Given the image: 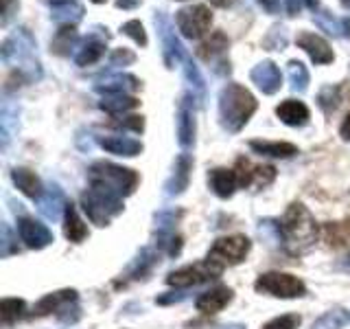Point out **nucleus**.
<instances>
[{
	"label": "nucleus",
	"mask_w": 350,
	"mask_h": 329,
	"mask_svg": "<svg viewBox=\"0 0 350 329\" xmlns=\"http://www.w3.org/2000/svg\"><path fill=\"white\" fill-rule=\"evenodd\" d=\"M64 233L66 237H68L70 241H75V244H79V241H83L88 237V226L83 224V219L79 217V213H77V208L68 202V206H66L64 211Z\"/></svg>",
	"instance_id": "obj_25"
},
{
	"label": "nucleus",
	"mask_w": 350,
	"mask_h": 329,
	"mask_svg": "<svg viewBox=\"0 0 350 329\" xmlns=\"http://www.w3.org/2000/svg\"><path fill=\"white\" fill-rule=\"evenodd\" d=\"M339 101H342V99H339V86H326L320 93V97H317V103L322 106V110L326 114H331L333 110L339 106Z\"/></svg>",
	"instance_id": "obj_37"
},
{
	"label": "nucleus",
	"mask_w": 350,
	"mask_h": 329,
	"mask_svg": "<svg viewBox=\"0 0 350 329\" xmlns=\"http://www.w3.org/2000/svg\"><path fill=\"white\" fill-rule=\"evenodd\" d=\"M75 42H77L75 25H64L57 33H55V38L51 42V49L57 55H70V49L75 47Z\"/></svg>",
	"instance_id": "obj_30"
},
{
	"label": "nucleus",
	"mask_w": 350,
	"mask_h": 329,
	"mask_svg": "<svg viewBox=\"0 0 350 329\" xmlns=\"http://www.w3.org/2000/svg\"><path fill=\"white\" fill-rule=\"evenodd\" d=\"M178 141L184 149L195 145V110L191 95H184L178 108Z\"/></svg>",
	"instance_id": "obj_14"
},
{
	"label": "nucleus",
	"mask_w": 350,
	"mask_h": 329,
	"mask_svg": "<svg viewBox=\"0 0 350 329\" xmlns=\"http://www.w3.org/2000/svg\"><path fill=\"white\" fill-rule=\"evenodd\" d=\"M217 329H245V327H243V325L232 323V325H221V327H217Z\"/></svg>",
	"instance_id": "obj_54"
},
{
	"label": "nucleus",
	"mask_w": 350,
	"mask_h": 329,
	"mask_svg": "<svg viewBox=\"0 0 350 329\" xmlns=\"http://www.w3.org/2000/svg\"><path fill=\"white\" fill-rule=\"evenodd\" d=\"M302 7V0H287V11H289V16H295L300 11Z\"/></svg>",
	"instance_id": "obj_50"
},
{
	"label": "nucleus",
	"mask_w": 350,
	"mask_h": 329,
	"mask_svg": "<svg viewBox=\"0 0 350 329\" xmlns=\"http://www.w3.org/2000/svg\"><path fill=\"white\" fill-rule=\"evenodd\" d=\"M348 321H350V312H346L344 307H335V310L317 318L311 329H342Z\"/></svg>",
	"instance_id": "obj_31"
},
{
	"label": "nucleus",
	"mask_w": 350,
	"mask_h": 329,
	"mask_svg": "<svg viewBox=\"0 0 350 329\" xmlns=\"http://www.w3.org/2000/svg\"><path fill=\"white\" fill-rule=\"evenodd\" d=\"M234 173H237V180H239V186H267L273 182L276 178V169L271 167V164H252L247 158H239L237 160V167H234Z\"/></svg>",
	"instance_id": "obj_11"
},
{
	"label": "nucleus",
	"mask_w": 350,
	"mask_h": 329,
	"mask_svg": "<svg viewBox=\"0 0 350 329\" xmlns=\"http://www.w3.org/2000/svg\"><path fill=\"white\" fill-rule=\"evenodd\" d=\"M250 147L262 154V156L271 158H289L293 154H298V147L291 143H269V141H250Z\"/></svg>",
	"instance_id": "obj_28"
},
{
	"label": "nucleus",
	"mask_w": 350,
	"mask_h": 329,
	"mask_svg": "<svg viewBox=\"0 0 350 329\" xmlns=\"http://www.w3.org/2000/svg\"><path fill=\"white\" fill-rule=\"evenodd\" d=\"M322 235H324V241L331 248H342V246L350 244V217L342 219V222L324 224Z\"/></svg>",
	"instance_id": "obj_26"
},
{
	"label": "nucleus",
	"mask_w": 350,
	"mask_h": 329,
	"mask_svg": "<svg viewBox=\"0 0 350 329\" xmlns=\"http://www.w3.org/2000/svg\"><path fill=\"white\" fill-rule=\"evenodd\" d=\"M66 206H68V202H66L64 191L57 184L49 186V191L40 197V213L46 219H53V222L59 219L62 211H66Z\"/></svg>",
	"instance_id": "obj_21"
},
{
	"label": "nucleus",
	"mask_w": 350,
	"mask_h": 329,
	"mask_svg": "<svg viewBox=\"0 0 350 329\" xmlns=\"http://www.w3.org/2000/svg\"><path fill=\"white\" fill-rule=\"evenodd\" d=\"M250 239L243 235H230V237H221L217 239L211 252H208V261L217 263V266H237L245 259V255L250 252Z\"/></svg>",
	"instance_id": "obj_6"
},
{
	"label": "nucleus",
	"mask_w": 350,
	"mask_h": 329,
	"mask_svg": "<svg viewBox=\"0 0 350 329\" xmlns=\"http://www.w3.org/2000/svg\"><path fill=\"white\" fill-rule=\"evenodd\" d=\"M287 75H289V84L295 93H304L306 88H309V71H306V66L302 62L291 60Z\"/></svg>",
	"instance_id": "obj_32"
},
{
	"label": "nucleus",
	"mask_w": 350,
	"mask_h": 329,
	"mask_svg": "<svg viewBox=\"0 0 350 329\" xmlns=\"http://www.w3.org/2000/svg\"><path fill=\"white\" fill-rule=\"evenodd\" d=\"M83 16V7L79 3H68V5H62V7H53V18L62 22V25H75L77 20H81Z\"/></svg>",
	"instance_id": "obj_34"
},
{
	"label": "nucleus",
	"mask_w": 350,
	"mask_h": 329,
	"mask_svg": "<svg viewBox=\"0 0 350 329\" xmlns=\"http://www.w3.org/2000/svg\"><path fill=\"white\" fill-rule=\"evenodd\" d=\"M156 27H158V33H160V38H162L164 64H167V69H175V64H180V62L186 60L182 42L178 40V36H175L171 22L167 20V16H164V14L156 16Z\"/></svg>",
	"instance_id": "obj_10"
},
{
	"label": "nucleus",
	"mask_w": 350,
	"mask_h": 329,
	"mask_svg": "<svg viewBox=\"0 0 350 329\" xmlns=\"http://www.w3.org/2000/svg\"><path fill=\"white\" fill-rule=\"evenodd\" d=\"M175 25L182 31L184 38L197 40L202 38L204 33L211 29L213 25V14L211 9L204 5H193V7H184L175 14Z\"/></svg>",
	"instance_id": "obj_7"
},
{
	"label": "nucleus",
	"mask_w": 350,
	"mask_h": 329,
	"mask_svg": "<svg viewBox=\"0 0 350 329\" xmlns=\"http://www.w3.org/2000/svg\"><path fill=\"white\" fill-rule=\"evenodd\" d=\"M92 3H96V5H101V3H105V0H92Z\"/></svg>",
	"instance_id": "obj_56"
},
{
	"label": "nucleus",
	"mask_w": 350,
	"mask_h": 329,
	"mask_svg": "<svg viewBox=\"0 0 350 329\" xmlns=\"http://www.w3.org/2000/svg\"><path fill=\"white\" fill-rule=\"evenodd\" d=\"M254 288L262 294L269 296H278V299H295V296H304L306 294V285L287 272H267L260 274L256 279Z\"/></svg>",
	"instance_id": "obj_5"
},
{
	"label": "nucleus",
	"mask_w": 350,
	"mask_h": 329,
	"mask_svg": "<svg viewBox=\"0 0 350 329\" xmlns=\"http://www.w3.org/2000/svg\"><path fill=\"white\" fill-rule=\"evenodd\" d=\"M11 178H14L16 186L25 195L33 197V200H36V197L40 200V197H42V182H40V178L31 169L16 167L14 171H11Z\"/></svg>",
	"instance_id": "obj_24"
},
{
	"label": "nucleus",
	"mask_w": 350,
	"mask_h": 329,
	"mask_svg": "<svg viewBox=\"0 0 350 329\" xmlns=\"http://www.w3.org/2000/svg\"><path fill=\"white\" fill-rule=\"evenodd\" d=\"M184 75H186V80L191 82V86L197 90V95H200V99H204V95H206L204 77H202L200 69H197V66L193 64V60H191V58H186V60H184Z\"/></svg>",
	"instance_id": "obj_36"
},
{
	"label": "nucleus",
	"mask_w": 350,
	"mask_h": 329,
	"mask_svg": "<svg viewBox=\"0 0 350 329\" xmlns=\"http://www.w3.org/2000/svg\"><path fill=\"white\" fill-rule=\"evenodd\" d=\"M191 169H193V158L189 154H180L178 160H175V169L173 175L164 184V193L167 195H180L191 180Z\"/></svg>",
	"instance_id": "obj_17"
},
{
	"label": "nucleus",
	"mask_w": 350,
	"mask_h": 329,
	"mask_svg": "<svg viewBox=\"0 0 350 329\" xmlns=\"http://www.w3.org/2000/svg\"><path fill=\"white\" fill-rule=\"evenodd\" d=\"M295 44H298L302 51H306V55H309L315 64H331L335 60L331 44L317 36V33L302 31L298 33V38H295Z\"/></svg>",
	"instance_id": "obj_12"
},
{
	"label": "nucleus",
	"mask_w": 350,
	"mask_h": 329,
	"mask_svg": "<svg viewBox=\"0 0 350 329\" xmlns=\"http://www.w3.org/2000/svg\"><path fill=\"white\" fill-rule=\"evenodd\" d=\"M317 22H320V27L326 31V33H333V36H339V29H337V22L333 20H326V16H320L317 18Z\"/></svg>",
	"instance_id": "obj_45"
},
{
	"label": "nucleus",
	"mask_w": 350,
	"mask_h": 329,
	"mask_svg": "<svg viewBox=\"0 0 350 329\" xmlns=\"http://www.w3.org/2000/svg\"><path fill=\"white\" fill-rule=\"evenodd\" d=\"M250 77H252V82H254L265 95L278 93L280 86H282L280 69L273 62H260V64H256L254 69H252Z\"/></svg>",
	"instance_id": "obj_15"
},
{
	"label": "nucleus",
	"mask_w": 350,
	"mask_h": 329,
	"mask_svg": "<svg viewBox=\"0 0 350 329\" xmlns=\"http://www.w3.org/2000/svg\"><path fill=\"white\" fill-rule=\"evenodd\" d=\"M49 3H51L53 7H62V5H68V3H72V0H49Z\"/></svg>",
	"instance_id": "obj_52"
},
{
	"label": "nucleus",
	"mask_w": 350,
	"mask_h": 329,
	"mask_svg": "<svg viewBox=\"0 0 350 329\" xmlns=\"http://www.w3.org/2000/svg\"><path fill=\"white\" fill-rule=\"evenodd\" d=\"M158 263V255L153 250H142L140 257L136 259V263L129 270V279H142L145 274H149V270Z\"/></svg>",
	"instance_id": "obj_35"
},
{
	"label": "nucleus",
	"mask_w": 350,
	"mask_h": 329,
	"mask_svg": "<svg viewBox=\"0 0 350 329\" xmlns=\"http://www.w3.org/2000/svg\"><path fill=\"white\" fill-rule=\"evenodd\" d=\"M0 233H3V241H0V257H9L11 252L18 250V246L14 244V237H11V230H9L7 224H3Z\"/></svg>",
	"instance_id": "obj_41"
},
{
	"label": "nucleus",
	"mask_w": 350,
	"mask_h": 329,
	"mask_svg": "<svg viewBox=\"0 0 350 329\" xmlns=\"http://www.w3.org/2000/svg\"><path fill=\"white\" fill-rule=\"evenodd\" d=\"M90 182H101L125 197L129 193H134L138 184V173L127 167H118V164L112 162H96L90 167Z\"/></svg>",
	"instance_id": "obj_4"
},
{
	"label": "nucleus",
	"mask_w": 350,
	"mask_h": 329,
	"mask_svg": "<svg viewBox=\"0 0 350 329\" xmlns=\"http://www.w3.org/2000/svg\"><path fill=\"white\" fill-rule=\"evenodd\" d=\"M232 301V290L230 288H215L211 292H204L200 299H197V310L202 314H217L219 310Z\"/></svg>",
	"instance_id": "obj_22"
},
{
	"label": "nucleus",
	"mask_w": 350,
	"mask_h": 329,
	"mask_svg": "<svg viewBox=\"0 0 350 329\" xmlns=\"http://www.w3.org/2000/svg\"><path fill=\"white\" fill-rule=\"evenodd\" d=\"M208 182H211V189L219 197H230L239 184L234 169H221V167L213 169L211 173H208Z\"/></svg>",
	"instance_id": "obj_23"
},
{
	"label": "nucleus",
	"mask_w": 350,
	"mask_h": 329,
	"mask_svg": "<svg viewBox=\"0 0 350 329\" xmlns=\"http://www.w3.org/2000/svg\"><path fill=\"white\" fill-rule=\"evenodd\" d=\"M120 31H123L127 38L134 40L136 44H140V47H147V33H145V27H142L138 20L125 22V25L120 27Z\"/></svg>",
	"instance_id": "obj_39"
},
{
	"label": "nucleus",
	"mask_w": 350,
	"mask_h": 329,
	"mask_svg": "<svg viewBox=\"0 0 350 329\" xmlns=\"http://www.w3.org/2000/svg\"><path fill=\"white\" fill-rule=\"evenodd\" d=\"M256 108L258 103L254 95L241 84H228L219 93V119H221L224 130L230 134L243 130L252 114L256 112Z\"/></svg>",
	"instance_id": "obj_2"
},
{
	"label": "nucleus",
	"mask_w": 350,
	"mask_h": 329,
	"mask_svg": "<svg viewBox=\"0 0 350 329\" xmlns=\"http://www.w3.org/2000/svg\"><path fill=\"white\" fill-rule=\"evenodd\" d=\"M120 127H129L134 132H140L142 127H145V121H142V117H127L125 121H120L118 123Z\"/></svg>",
	"instance_id": "obj_43"
},
{
	"label": "nucleus",
	"mask_w": 350,
	"mask_h": 329,
	"mask_svg": "<svg viewBox=\"0 0 350 329\" xmlns=\"http://www.w3.org/2000/svg\"><path fill=\"white\" fill-rule=\"evenodd\" d=\"M18 233H20V239L25 241V244L33 250H40V248H46L51 241H53V233L51 230L36 222V219L31 217H22L18 222Z\"/></svg>",
	"instance_id": "obj_13"
},
{
	"label": "nucleus",
	"mask_w": 350,
	"mask_h": 329,
	"mask_svg": "<svg viewBox=\"0 0 350 329\" xmlns=\"http://www.w3.org/2000/svg\"><path fill=\"white\" fill-rule=\"evenodd\" d=\"M138 99L136 97H129V95H107L101 99V103H98V108L105 110V112L109 114H125L129 112V110L138 108Z\"/></svg>",
	"instance_id": "obj_29"
},
{
	"label": "nucleus",
	"mask_w": 350,
	"mask_h": 329,
	"mask_svg": "<svg viewBox=\"0 0 350 329\" xmlns=\"http://www.w3.org/2000/svg\"><path fill=\"white\" fill-rule=\"evenodd\" d=\"M142 0H116V7L118 9H136Z\"/></svg>",
	"instance_id": "obj_48"
},
{
	"label": "nucleus",
	"mask_w": 350,
	"mask_h": 329,
	"mask_svg": "<svg viewBox=\"0 0 350 329\" xmlns=\"http://www.w3.org/2000/svg\"><path fill=\"white\" fill-rule=\"evenodd\" d=\"M96 143L101 145L105 151L109 154H116V156H138V154L142 151V145L138 141L129 138V136H98Z\"/></svg>",
	"instance_id": "obj_19"
},
{
	"label": "nucleus",
	"mask_w": 350,
	"mask_h": 329,
	"mask_svg": "<svg viewBox=\"0 0 350 329\" xmlns=\"http://www.w3.org/2000/svg\"><path fill=\"white\" fill-rule=\"evenodd\" d=\"M339 134H342V138H344V141H350V114L344 119L342 127H339Z\"/></svg>",
	"instance_id": "obj_49"
},
{
	"label": "nucleus",
	"mask_w": 350,
	"mask_h": 329,
	"mask_svg": "<svg viewBox=\"0 0 350 329\" xmlns=\"http://www.w3.org/2000/svg\"><path fill=\"white\" fill-rule=\"evenodd\" d=\"M280 228V237L282 244L291 255H302V252L309 250L315 239H317V224L315 217L304 204L295 202L287 208L282 222H278Z\"/></svg>",
	"instance_id": "obj_1"
},
{
	"label": "nucleus",
	"mask_w": 350,
	"mask_h": 329,
	"mask_svg": "<svg viewBox=\"0 0 350 329\" xmlns=\"http://www.w3.org/2000/svg\"><path fill=\"white\" fill-rule=\"evenodd\" d=\"M276 114L282 123H287L291 127H302L309 121V108L302 101H295V99H287L276 108Z\"/></svg>",
	"instance_id": "obj_20"
},
{
	"label": "nucleus",
	"mask_w": 350,
	"mask_h": 329,
	"mask_svg": "<svg viewBox=\"0 0 350 329\" xmlns=\"http://www.w3.org/2000/svg\"><path fill=\"white\" fill-rule=\"evenodd\" d=\"M77 301V292L75 290H59L46 294L44 299L36 305V316H46V314H59L68 312L70 305Z\"/></svg>",
	"instance_id": "obj_16"
},
{
	"label": "nucleus",
	"mask_w": 350,
	"mask_h": 329,
	"mask_svg": "<svg viewBox=\"0 0 350 329\" xmlns=\"http://www.w3.org/2000/svg\"><path fill=\"white\" fill-rule=\"evenodd\" d=\"M234 3H237V0H211V5H215V7H221V9L232 7Z\"/></svg>",
	"instance_id": "obj_51"
},
{
	"label": "nucleus",
	"mask_w": 350,
	"mask_h": 329,
	"mask_svg": "<svg viewBox=\"0 0 350 329\" xmlns=\"http://www.w3.org/2000/svg\"><path fill=\"white\" fill-rule=\"evenodd\" d=\"M81 206L90 217V222L96 226H107L112 217L123 213L125 208L123 195L101 182H90V189L81 195Z\"/></svg>",
	"instance_id": "obj_3"
},
{
	"label": "nucleus",
	"mask_w": 350,
	"mask_h": 329,
	"mask_svg": "<svg viewBox=\"0 0 350 329\" xmlns=\"http://www.w3.org/2000/svg\"><path fill=\"white\" fill-rule=\"evenodd\" d=\"M284 44H287V33H284L282 27H273L269 29V33L262 40V47L269 49V51H282Z\"/></svg>",
	"instance_id": "obj_38"
},
{
	"label": "nucleus",
	"mask_w": 350,
	"mask_h": 329,
	"mask_svg": "<svg viewBox=\"0 0 350 329\" xmlns=\"http://www.w3.org/2000/svg\"><path fill=\"white\" fill-rule=\"evenodd\" d=\"M304 3H306V7H309V9H317V7H320V0H304Z\"/></svg>",
	"instance_id": "obj_53"
},
{
	"label": "nucleus",
	"mask_w": 350,
	"mask_h": 329,
	"mask_svg": "<svg viewBox=\"0 0 350 329\" xmlns=\"http://www.w3.org/2000/svg\"><path fill=\"white\" fill-rule=\"evenodd\" d=\"M134 60H136V55L131 53V51H127V49H116L112 53V58H109L112 66H127V64H131Z\"/></svg>",
	"instance_id": "obj_42"
},
{
	"label": "nucleus",
	"mask_w": 350,
	"mask_h": 329,
	"mask_svg": "<svg viewBox=\"0 0 350 329\" xmlns=\"http://www.w3.org/2000/svg\"><path fill=\"white\" fill-rule=\"evenodd\" d=\"M140 88V82L136 80L134 75H127V73H118V75H109L101 84H96V93L101 95H127V93H134Z\"/></svg>",
	"instance_id": "obj_18"
},
{
	"label": "nucleus",
	"mask_w": 350,
	"mask_h": 329,
	"mask_svg": "<svg viewBox=\"0 0 350 329\" xmlns=\"http://www.w3.org/2000/svg\"><path fill=\"white\" fill-rule=\"evenodd\" d=\"M14 7H18L16 0H5V7H3V25H7V22H9L11 11H14Z\"/></svg>",
	"instance_id": "obj_47"
},
{
	"label": "nucleus",
	"mask_w": 350,
	"mask_h": 329,
	"mask_svg": "<svg viewBox=\"0 0 350 329\" xmlns=\"http://www.w3.org/2000/svg\"><path fill=\"white\" fill-rule=\"evenodd\" d=\"M228 47H230V42L226 38V33L224 31H215L211 38L200 44L197 55H200L204 62L213 64V71L217 75H226V73H230V62H226Z\"/></svg>",
	"instance_id": "obj_9"
},
{
	"label": "nucleus",
	"mask_w": 350,
	"mask_h": 329,
	"mask_svg": "<svg viewBox=\"0 0 350 329\" xmlns=\"http://www.w3.org/2000/svg\"><path fill=\"white\" fill-rule=\"evenodd\" d=\"M256 3L262 7V11H267V14H278V9H280L278 0H256Z\"/></svg>",
	"instance_id": "obj_46"
},
{
	"label": "nucleus",
	"mask_w": 350,
	"mask_h": 329,
	"mask_svg": "<svg viewBox=\"0 0 350 329\" xmlns=\"http://www.w3.org/2000/svg\"><path fill=\"white\" fill-rule=\"evenodd\" d=\"M300 325V316L298 314H287V316H278L269 321L262 329H298Z\"/></svg>",
	"instance_id": "obj_40"
},
{
	"label": "nucleus",
	"mask_w": 350,
	"mask_h": 329,
	"mask_svg": "<svg viewBox=\"0 0 350 329\" xmlns=\"http://www.w3.org/2000/svg\"><path fill=\"white\" fill-rule=\"evenodd\" d=\"M184 299H186L184 294H175V292H171V294H162V296H158L156 303H158V305H169V303H180V301H184Z\"/></svg>",
	"instance_id": "obj_44"
},
{
	"label": "nucleus",
	"mask_w": 350,
	"mask_h": 329,
	"mask_svg": "<svg viewBox=\"0 0 350 329\" xmlns=\"http://www.w3.org/2000/svg\"><path fill=\"white\" fill-rule=\"evenodd\" d=\"M342 268H344V270H348V272H350V255H348V257H346V259H344V261H342Z\"/></svg>",
	"instance_id": "obj_55"
},
{
	"label": "nucleus",
	"mask_w": 350,
	"mask_h": 329,
	"mask_svg": "<svg viewBox=\"0 0 350 329\" xmlns=\"http://www.w3.org/2000/svg\"><path fill=\"white\" fill-rule=\"evenodd\" d=\"M103 53H105V42L92 36V38H88L79 49H77L75 62H77V66H90V64L101 60Z\"/></svg>",
	"instance_id": "obj_27"
},
{
	"label": "nucleus",
	"mask_w": 350,
	"mask_h": 329,
	"mask_svg": "<svg viewBox=\"0 0 350 329\" xmlns=\"http://www.w3.org/2000/svg\"><path fill=\"white\" fill-rule=\"evenodd\" d=\"M221 272H224L221 266H217V263L206 259L202 263H193V266H186V268L171 272L167 277V283L173 285V288H191V285H200V283L217 279Z\"/></svg>",
	"instance_id": "obj_8"
},
{
	"label": "nucleus",
	"mask_w": 350,
	"mask_h": 329,
	"mask_svg": "<svg viewBox=\"0 0 350 329\" xmlns=\"http://www.w3.org/2000/svg\"><path fill=\"white\" fill-rule=\"evenodd\" d=\"M25 310H27L25 301H20V299H3V303H0V321H3V325L16 323L18 318L25 316Z\"/></svg>",
	"instance_id": "obj_33"
}]
</instances>
